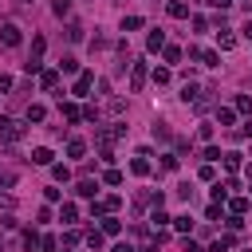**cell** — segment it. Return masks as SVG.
I'll list each match as a JSON object with an SVG mask.
<instances>
[{
    "label": "cell",
    "mask_w": 252,
    "mask_h": 252,
    "mask_svg": "<svg viewBox=\"0 0 252 252\" xmlns=\"http://www.w3.org/2000/svg\"><path fill=\"white\" fill-rule=\"evenodd\" d=\"M0 138H4V142H20V138H24V122L0 114Z\"/></svg>",
    "instance_id": "6da1fadb"
},
{
    "label": "cell",
    "mask_w": 252,
    "mask_h": 252,
    "mask_svg": "<svg viewBox=\"0 0 252 252\" xmlns=\"http://www.w3.org/2000/svg\"><path fill=\"white\" fill-rule=\"evenodd\" d=\"M0 43H4V47H20V24L8 20V24L0 28Z\"/></svg>",
    "instance_id": "7a4b0ae2"
},
{
    "label": "cell",
    "mask_w": 252,
    "mask_h": 252,
    "mask_svg": "<svg viewBox=\"0 0 252 252\" xmlns=\"http://www.w3.org/2000/svg\"><path fill=\"white\" fill-rule=\"evenodd\" d=\"M94 87V75L91 71H79V79H75V87H71V94L75 98H87V91Z\"/></svg>",
    "instance_id": "3957f363"
},
{
    "label": "cell",
    "mask_w": 252,
    "mask_h": 252,
    "mask_svg": "<svg viewBox=\"0 0 252 252\" xmlns=\"http://www.w3.org/2000/svg\"><path fill=\"white\" fill-rule=\"evenodd\" d=\"M142 83H146V63L138 59V63H130V91H142Z\"/></svg>",
    "instance_id": "277c9868"
},
{
    "label": "cell",
    "mask_w": 252,
    "mask_h": 252,
    "mask_svg": "<svg viewBox=\"0 0 252 252\" xmlns=\"http://www.w3.org/2000/svg\"><path fill=\"white\" fill-rule=\"evenodd\" d=\"M146 47H150V51H161V47H165V32H161V28H154V32L146 35Z\"/></svg>",
    "instance_id": "5b68a950"
},
{
    "label": "cell",
    "mask_w": 252,
    "mask_h": 252,
    "mask_svg": "<svg viewBox=\"0 0 252 252\" xmlns=\"http://www.w3.org/2000/svg\"><path fill=\"white\" fill-rule=\"evenodd\" d=\"M51 158H55V154H51L47 146H35V150H32V165H51Z\"/></svg>",
    "instance_id": "8992f818"
},
{
    "label": "cell",
    "mask_w": 252,
    "mask_h": 252,
    "mask_svg": "<svg viewBox=\"0 0 252 252\" xmlns=\"http://www.w3.org/2000/svg\"><path fill=\"white\" fill-rule=\"evenodd\" d=\"M43 118H47V110H43L39 102H32V106L24 110V122H43Z\"/></svg>",
    "instance_id": "52a82bcc"
},
{
    "label": "cell",
    "mask_w": 252,
    "mask_h": 252,
    "mask_svg": "<svg viewBox=\"0 0 252 252\" xmlns=\"http://www.w3.org/2000/svg\"><path fill=\"white\" fill-rule=\"evenodd\" d=\"M75 193H79V197H94V193H98V181H91V177H83V181L75 185Z\"/></svg>",
    "instance_id": "ba28073f"
},
{
    "label": "cell",
    "mask_w": 252,
    "mask_h": 252,
    "mask_svg": "<svg viewBox=\"0 0 252 252\" xmlns=\"http://www.w3.org/2000/svg\"><path fill=\"white\" fill-rule=\"evenodd\" d=\"M102 232H106V236H118V232H122V220L106 213V217H102Z\"/></svg>",
    "instance_id": "9c48e42d"
},
{
    "label": "cell",
    "mask_w": 252,
    "mask_h": 252,
    "mask_svg": "<svg viewBox=\"0 0 252 252\" xmlns=\"http://www.w3.org/2000/svg\"><path fill=\"white\" fill-rule=\"evenodd\" d=\"M165 12H169L173 20H185V16H189V4H181V0H169V8H165Z\"/></svg>",
    "instance_id": "30bf717a"
},
{
    "label": "cell",
    "mask_w": 252,
    "mask_h": 252,
    "mask_svg": "<svg viewBox=\"0 0 252 252\" xmlns=\"http://www.w3.org/2000/svg\"><path fill=\"white\" fill-rule=\"evenodd\" d=\"M55 83H59V71H55V67H51V71H39V87H43V91H51Z\"/></svg>",
    "instance_id": "8fae6325"
},
{
    "label": "cell",
    "mask_w": 252,
    "mask_h": 252,
    "mask_svg": "<svg viewBox=\"0 0 252 252\" xmlns=\"http://www.w3.org/2000/svg\"><path fill=\"white\" fill-rule=\"evenodd\" d=\"M217 43H220V47L228 51V47H236V35H232L228 28H220V32H217Z\"/></svg>",
    "instance_id": "7c38bea8"
},
{
    "label": "cell",
    "mask_w": 252,
    "mask_h": 252,
    "mask_svg": "<svg viewBox=\"0 0 252 252\" xmlns=\"http://www.w3.org/2000/svg\"><path fill=\"white\" fill-rule=\"evenodd\" d=\"M67 154H71V158H83V154H87V142H83V138H71V142H67Z\"/></svg>",
    "instance_id": "4fadbf2b"
},
{
    "label": "cell",
    "mask_w": 252,
    "mask_h": 252,
    "mask_svg": "<svg viewBox=\"0 0 252 252\" xmlns=\"http://www.w3.org/2000/svg\"><path fill=\"white\" fill-rule=\"evenodd\" d=\"M130 173H138V177H146V173H150V161H146V158L138 154V158L130 161Z\"/></svg>",
    "instance_id": "5bb4252c"
},
{
    "label": "cell",
    "mask_w": 252,
    "mask_h": 252,
    "mask_svg": "<svg viewBox=\"0 0 252 252\" xmlns=\"http://www.w3.org/2000/svg\"><path fill=\"white\" fill-rule=\"evenodd\" d=\"M63 118H67V122H79V118H83V110H79L75 102H63Z\"/></svg>",
    "instance_id": "9a60e30c"
},
{
    "label": "cell",
    "mask_w": 252,
    "mask_h": 252,
    "mask_svg": "<svg viewBox=\"0 0 252 252\" xmlns=\"http://www.w3.org/2000/svg\"><path fill=\"white\" fill-rule=\"evenodd\" d=\"M217 122H220V126H232V122H236V110L220 106V110H217Z\"/></svg>",
    "instance_id": "2e32d148"
},
{
    "label": "cell",
    "mask_w": 252,
    "mask_h": 252,
    "mask_svg": "<svg viewBox=\"0 0 252 252\" xmlns=\"http://www.w3.org/2000/svg\"><path fill=\"white\" fill-rule=\"evenodd\" d=\"M154 138H158V142H169V138H173V130H169L165 122H154Z\"/></svg>",
    "instance_id": "e0dca14e"
},
{
    "label": "cell",
    "mask_w": 252,
    "mask_h": 252,
    "mask_svg": "<svg viewBox=\"0 0 252 252\" xmlns=\"http://www.w3.org/2000/svg\"><path fill=\"white\" fill-rule=\"evenodd\" d=\"M150 220H154V228H161V224H165V220H173V217H169V213H161V205H154Z\"/></svg>",
    "instance_id": "ac0fdd59"
},
{
    "label": "cell",
    "mask_w": 252,
    "mask_h": 252,
    "mask_svg": "<svg viewBox=\"0 0 252 252\" xmlns=\"http://www.w3.org/2000/svg\"><path fill=\"white\" fill-rule=\"evenodd\" d=\"M142 24H146V20H142V16H126V20H122V32H138V28H142Z\"/></svg>",
    "instance_id": "d6986e66"
},
{
    "label": "cell",
    "mask_w": 252,
    "mask_h": 252,
    "mask_svg": "<svg viewBox=\"0 0 252 252\" xmlns=\"http://www.w3.org/2000/svg\"><path fill=\"white\" fill-rule=\"evenodd\" d=\"M43 47H47V39H43V35H35V39H32V55H28V59H39V55H43Z\"/></svg>",
    "instance_id": "ffe728a7"
},
{
    "label": "cell",
    "mask_w": 252,
    "mask_h": 252,
    "mask_svg": "<svg viewBox=\"0 0 252 252\" xmlns=\"http://www.w3.org/2000/svg\"><path fill=\"white\" fill-rule=\"evenodd\" d=\"M161 51H165V63H181V47H173V43H165Z\"/></svg>",
    "instance_id": "44dd1931"
},
{
    "label": "cell",
    "mask_w": 252,
    "mask_h": 252,
    "mask_svg": "<svg viewBox=\"0 0 252 252\" xmlns=\"http://www.w3.org/2000/svg\"><path fill=\"white\" fill-rule=\"evenodd\" d=\"M228 209H232V217H244V209H248V201H244V197H232V201H228Z\"/></svg>",
    "instance_id": "7402d4cb"
},
{
    "label": "cell",
    "mask_w": 252,
    "mask_h": 252,
    "mask_svg": "<svg viewBox=\"0 0 252 252\" xmlns=\"http://www.w3.org/2000/svg\"><path fill=\"white\" fill-rule=\"evenodd\" d=\"M236 114H252V98L248 94H236Z\"/></svg>",
    "instance_id": "603a6c76"
},
{
    "label": "cell",
    "mask_w": 252,
    "mask_h": 252,
    "mask_svg": "<svg viewBox=\"0 0 252 252\" xmlns=\"http://www.w3.org/2000/svg\"><path fill=\"white\" fill-rule=\"evenodd\" d=\"M201 63H205V67H220V55H217V51H201Z\"/></svg>",
    "instance_id": "cb8c5ba5"
},
{
    "label": "cell",
    "mask_w": 252,
    "mask_h": 252,
    "mask_svg": "<svg viewBox=\"0 0 252 252\" xmlns=\"http://www.w3.org/2000/svg\"><path fill=\"white\" fill-rule=\"evenodd\" d=\"M224 169H232V173L240 169V154H236V150H232V154H224Z\"/></svg>",
    "instance_id": "d4e9b609"
},
{
    "label": "cell",
    "mask_w": 252,
    "mask_h": 252,
    "mask_svg": "<svg viewBox=\"0 0 252 252\" xmlns=\"http://www.w3.org/2000/svg\"><path fill=\"white\" fill-rule=\"evenodd\" d=\"M224 197H228V189H224V181H217V185H213V201L224 205Z\"/></svg>",
    "instance_id": "484cf974"
},
{
    "label": "cell",
    "mask_w": 252,
    "mask_h": 252,
    "mask_svg": "<svg viewBox=\"0 0 252 252\" xmlns=\"http://www.w3.org/2000/svg\"><path fill=\"white\" fill-rule=\"evenodd\" d=\"M24 248H28V252H35V248H39V236H35V232H32V228H28V232H24Z\"/></svg>",
    "instance_id": "4316f807"
},
{
    "label": "cell",
    "mask_w": 252,
    "mask_h": 252,
    "mask_svg": "<svg viewBox=\"0 0 252 252\" xmlns=\"http://www.w3.org/2000/svg\"><path fill=\"white\" fill-rule=\"evenodd\" d=\"M67 39L79 43V39H83V24H71V28H67Z\"/></svg>",
    "instance_id": "83f0119b"
},
{
    "label": "cell",
    "mask_w": 252,
    "mask_h": 252,
    "mask_svg": "<svg viewBox=\"0 0 252 252\" xmlns=\"http://www.w3.org/2000/svg\"><path fill=\"white\" fill-rule=\"evenodd\" d=\"M59 71H67V75H75V71H79V63H75L71 55H63V63H59Z\"/></svg>",
    "instance_id": "f1b7e54d"
},
{
    "label": "cell",
    "mask_w": 252,
    "mask_h": 252,
    "mask_svg": "<svg viewBox=\"0 0 252 252\" xmlns=\"http://www.w3.org/2000/svg\"><path fill=\"white\" fill-rule=\"evenodd\" d=\"M102 181H106V185H122V173H118V169H106Z\"/></svg>",
    "instance_id": "f546056e"
},
{
    "label": "cell",
    "mask_w": 252,
    "mask_h": 252,
    "mask_svg": "<svg viewBox=\"0 0 252 252\" xmlns=\"http://www.w3.org/2000/svg\"><path fill=\"white\" fill-rule=\"evenodd\" d=\"M59 217H63V220H79V209H75V205H63Z\"/></svg>",
    "instance_id": "4dcf8cb0"
},
{
    "label": "cell",
    "mask_w": 252,
    "mask_h": 252,
    "mask_svg": "<svg viewBox=\"0 0 252 252\" xmlns=\"http://www.w3.org/2000/svg\"><path fill=\"white\" fill-rule=\"evenodd\" d=\"M173 228H177V232H189L193 220H189V217H173Z\"/></svg>",
    "instance_id": "1f68e13d"
},
{
    "label": "cell",
    "mask_w": 252,
    "mask_h": 252,
    "mask_svg": "<svg viewBox=\"0 0 252 252\" xmlns=\"http://www.w3.org/2000/svg\"><path fill=\"white\" fill-rule=\"evenodd\" d=\"M87 248L98 252V248H102V232H87Z\"/></svg>",
    "instance_id": "d6a6232c"
},
{
    "label": "cell",
    "mask_w": 252,
    "mask_h": 252,
    "mask_svg": "<svg viewBox=\"0 0 252 252\" xmlns=\"http://www.w3.org/2000/svg\"><path fill=\"white\" fill-rule=\"evenodd\" d=\"M51 12H55V16H67V12H71V0H55Z\"/></svg>",
    "instance_id": "836d02e7"
},
{
    "label": "cell",
    "mask_w": 252,
    "mask_h": 252,
    "mask_svg": "<svg viewBox=\"0 0 252 252\" xmlns=\"http://www.w3.org/2000/svg\"><path fill=\"white\" fill-rule=\"evenodd\" d=\"M154 83H169V67H154Z\"/></svg>",
    "instance_id": "e575fe53"
},
{
    "label": "cell",
    "mask_w": 252,
    "mask_h": 252,
    "mask_svg": "<svg viewBox=\"0 0 252 252\" xmlns=\"http://www.w3.org/2000/svg\"><path fill=\"white\" fill-rule=\"evenodd\" d=\"M197 94H201V91H197V87H193V83H189V87H185V91H181V98H185V102H197Z\"/></svg>",
    "instance_id": "d590c367"
},
{
    "label": "cell",
    "mask_w": 252,
    "mask_h": 252,
    "mask_svg": "<svg viewBox=\"0 0 252 252\" xmlns=\"http://www.w3.org/2000/svg\"><path fill=\"white\" fill-rule=\"evenodd\" d=\"M220 158H224V154H220L217 146H205V161H220Z\"/></svg>",
    "instance_id": "8d00e7d4"
},
{
    "label": "cell",
    "mask_w": 252,
    "mask_h": 252,
    "mask_svg": "<svg viewBox=\"0 0 252 252\" xmlns=\"http://www.w3.org/2000/svg\"><path fill=\"white\" fill-rule=\"evenodd\" d=\"M161 169H165V173L177 169V154H165V158H161Z\"/></svg>",
    "instance_id": "74e56055"
},
{
    "label": "cell",
    "mask_w": 252,
    "mask_h": 252,
    "mask_svg": "<svg viewBox=\"0 0 252 252\" xmlns=\"http://www.w3.org/2000/svg\"><path fill=\"white\" fill-rule=\"evenodd\" d=\"M51 173H55V181H67V177H71V169H67V165H51Z\"/></svg>",
    "instance_id": "f35d334b"
},
{
    "label": "cell",
    "mask_w": 252,
    "mask_h": 252,
    "mask_svg": "<svg viewBox=\"0 0 252 252\" xmlns=\"http://www.w3.org/2000/svg\"><path fill=\"white\" fill-rule=\"evenodd\" d=\"M12 185H16V173L4 169V173H0V189H12Z\"/></svg>",
    "instance_id": "ab89813d"
},
{
    "label": "cell",
    "mask_w": 252,
    "mask_h": 252,
    "mask_svg": "<svg viewBox=\"0 0 252 252\" xmlns=\"http://www.w3.org/2000/svg\"><path fill=\"white\" fill-rule=\"evenodd\" d=\"M205 217H209V220H220V205H217V201H213V205H209V209H205Z\"/></svg>",
    "instance_id": "60d3db41"
},
{
    "label": "cell",
    "mask_w": 252,
    "mask_h": 252,
    "mask_svg": "<svg viewBox=\"0 0 252 252\" xmlns=\"http://www.w3.org/2000/svg\"><path fill=\"white\" fill-rule=\"evenodd\" d=\"M110 252H138V248H134V244H130V240H118V244H114V248H110Z\"/></svg>",
    "instance_id": "b9f144b4"
},
{
    "label": "cell",
    "mask_w": 252,
    "mask_h": 252,
    "mask_svg": "<svg viewBox=\"0 0 252 252\" xmlns=\"http://www.w3.org/2000/svg\"><path fill=\"white\" fill-rule=\"evenodd\" d=\"M181 248H185V252H201V244H197V240H189V236L181 240Z\"/></svg>",
    "instance_id": "7bdbcfd3"
},
{
    "label": "cell",
    "mask_w": 252,
    "mask_h": 252,
    "mask_svg": "<svg viewBox=\"0 0 252 252\" xmlns=\"http://www.w3.org/2000/svg\"><path fill=\"white\" fill-rule=\"evenodd\" d=\"M209 8H220L224 12V8H232V0H209Z\"/></svg>",
    "instance_id": "ee69618b"
},
{
    "label": "cell",
    "mask_w": 252,
    "mask_h": 252,
    "mask_svg": "<svg viewBox=\"0 0 252 252\" xmlns=\"http://www.w3.org/2000/svg\"><path fill=\"white\" fill-rule=\"evenodd\" d=\"M0 91H12V79L8 75H0Z\"/></svg>",
    "instance_id": "f6af8a7d"
},
{
    "label": "cell",
    "mask_w": 252,
    "mask_h": 252,
    "mask_svg": "<svg viewBox=\"0 0 252 252\" xmlns=\"http://www.w3.org/2000/svg\"><path fill=\"white\" fill-rule=\"evenodd\" d=\"M240 134H244V138H252V118H248V122L240 126Z\"/></svg>",
    "instance_id": "bcb514c9"
}]
</instances>
